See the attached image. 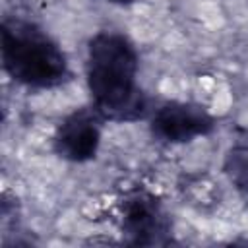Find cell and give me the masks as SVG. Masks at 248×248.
<instances>
[{
  "label": "cell",
  "mask_w": 248,
  "mask_h": 248,
  "mask_svg": "<svg viewBox=\"0 0 248 248\" xmlns=\"http://www.w3.org/2000/svg\"><path fill=\"white\" fill-rule=\"evenodd\" d=\"M138 54L120 33H97L87 46V85L95 110L108 120H136L145 112V95L136 83Z\"/></svg>",
  "instance_id": "cell-1"
},
{
  "label": "cell",
  "mask_w": 248,
  "mask_h": 248,
  "mask_svg": "<svg viewBox=\"0 0 248 248\" xmlns=\"http://www.w3.org/2000/svg\"><path fill=\"white\" fill-rule=\"evenodd\" d=\"M4 70L27 87H54L68 78V60L62 48L37 25L6 17L2 21Z\"/></svg>",
  "instance_id": "cell-2"
},
{
  "label": "cell",
  "mask_w": 248,
  "mask_h": 248,
  "mask_svg": "<svg viewBox=\"0 0 248 248\" xmlns=\"http://www.w3.org/2000/svg\"><path fill=\"white\" fill-rule=\"evenodd\" d=\"M120 215L122 231L132 244L155 246L169 242L170 223L161 202L153 194L145 190L130 192L122 200Z\"/></svg>",
  "instance_id": "cell-3"
},
{
  "label": "cell",
  "mask_w": 248,
  "mask_h": 248,
  "mask_svg": "<svg viewBox=\"0 0 248 248\" xmlns=\"http://www.w3.org/2000/svg\"><path fill=\"white\" fill-rule=\"evenodd\" d=\"M213 116L200 105L165 103L151 118V134L167 143H184L213 130Z\"/></svg>",
  "instance_id": "cell-4"
},
{
  "label": "cell",
  "mask_w": 248,
  "mask_h": 248,
  "mask_svg": "<svg viewBox=\"0 0 248 248\" xmlns=\"http://www.w3.org/2000/svg\"><path fill=\"white\" fill-rule=\"evenodd\" d=\"M101 114L95 110H76L66 116L54 134V151L72 163H83L95 157L101 143Z\"/></svg>",
  "instance_id": "cell-5"
},
{
  "label": "cell",
  "mask_w": 248,
  "mask_h": 248,
  "mask_svg": "<svg viewBox=\"0 0 248 248\" xmlns=\"http://www.w3.org/2000/svg\"><path fill=\"white\" fill-rule=\"evenodd\" d=\"M223 169L234 188L240 194L248 196V145L232 147L225 157Z\"/></svg>",
  "instance_id": "cell-6"
},
{
  "label": "cell",
  "mask_w": 248,
  "mask_h": 248,
  "mask_svg": "<svg viewBox=\"0 0 248 248\" xmlns=\"http://www.w3.org/2000/svg\"><path fill=\"white\" fill-rule=\"evenodd\" d=\"M108 2H114V4H130L134 0H108Z\"/></svg>",
  "instance_id": "cell-7"
}]
</instances>
